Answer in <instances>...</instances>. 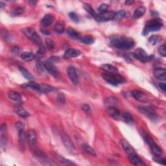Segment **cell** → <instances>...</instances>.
<instances>
[{
  "mask_svg": "<svg viewBox=\"0 0 166 166\" xmlns=\"http://www.w3.org/2000/svg\"><path fill=\"white\" fill-rule=\"evenodd\" d=\"M55 90V88L53 86L48 84H42L40 85V92L44 93H48L51 92H53Z\"/></svg>",
  "mask_w": 166,
  "mask_h": 166,
  "instance_id": "31",
  "label": "cell"
},
{
  "mask_svg": "<svg viewBox=\"0 0 166 166\" xmlns=\"http://www.w3.org/2000/svg\"><path fill=\"white\" fill-rule=\"evenodd\" d=\"M23 12H24V9L22 7H18L14 10V11L11 13V15L13 16H16L22 15Z\"/></svg>",
  "mask_w": 166,
  "mask_h": 166,
  "instance_id": "43",
  "label": "cell"
},
{
  "mask_svg": "<svg viewBox=\"0 0 166 166\" xmlns=\"http://www.w3.org/2000/svg\"><path fill=\"white\" fill-rule=\"evenodd\" d=\"M4 7H5V4L4 3H3V2H0V8L1 9H3Z\"/></svg>",
  "mask_w": 166,
  "mask_h": 166,
  "instance_id": "53",
  "label": "cell"
},
{
  "mask_svg": "<svg viewBox=\"0 0 166 166\" xmlns=\"http://www.w3.org/2000/svg\"><path fill=\"white\" fill-rule=\"evenodd\" d=\"M128 158H129V160L130 163L133 165H138V166L145 165V164L142 160H141V159H140V158L138 157L136 153L128 155Z\"/></svg>",
  "mask_w": 166,
  "mask_h": 166,
  "instance_id": "13",
  "label": "cell"
},
{
  "mask_svg": "<svg viewBox=\"0 0 166 166\" xmlns=\"http://www.w3.org/2000/svg\"><path fill=\"white\" fill-rule=\"evenodd\" d=\"M54 21H55L54 16L50 15V14H48V15L44 16L43 19L41 21V23L45 27H49L54 22Z\"/></svg>",
  "mask_w": 166,
  "mask_h": 166,
  "instance_id": "19",
  "label": "cell"
},
{
  "mask_svg": "<svg viewBox=\"0 0 166 166\" xmlns=\"http://www.w3.org/2000/svg\"><path fill=\"white\" fill-rule=\"evenodd\" d=\"M110 44L112 46L121 50H130L134 46V40L129 37L119 36H114L110 39Z\"/></svg>",
  "mask_w": 166,
  "mask_h": 166,
  "instance_id": "1",
  "label": "cell"
},
{
  "mask_svg": "<svg viewBox=\"0 0 166 166\" xmlns=\"http://www.w3.org/2000/svg\"><path fill=\"white\" fill-rule=\"evenodd\" d=\"M61 136H62V141H63L65 147L67 148V149L72 152V153H74V152L75 151V147L74 146V143H72L70 138L65 134H62Z\"/></svg>",
  "mask_w": 166,
  "mask_h": 166,
  "instance_id": "11",
  "label": "cell"
},
{
  "mask_svg": "<svg viewBox=\"0 0 166 166\" xmlns=\"http://www.w3.org/2000/svg\"><path fill=\"white\" fill-rule=\"evenodd\" d=\"M29 5H35L36 3H37V1H34V0H31V1H29Z\"/></svg>",
  "mask_w": 166,
  "mask_h": 166,
  "instance_id": "52",
  "label": "cell"
},
{
  "mask_svg": "<svg viewBox=\"0 0 166 166\" xmlns=\"http://www.w3.org/2000/svg\"><path fill=\"white\" fill-rule=\"evenodd\" d=\"M14 110H15V112L20 117H25H25H28L29 116V113L25 109H24L21 105H15L14 107Z\"/></svg>",
  "mask_w": 166,
  "mask_h": 166,
  "instance_id": "18",
  "label": "cell"
},
{
  "mask_svg": "<svg viewBox=\"0 0 166 166\" xmlns=\"http://www.w3.org/2000/svg\"><path fill=\"white\" fill-rule=\"evenodd\" d=\"M159 88H160L162 90H163L164 92H165L166 90V86L165 83H159L158 84Z\"/></svg>",
  "mask_w": 166,
  "mask_h": 166,
  "instance_id": "50",
  "label": "cell"
},
{
  "mask_svg": "<svg viewBox=\"0 0 166 166\" xmlns=\"http://www.w3.org/2000/svg\"><path fill=\"white\" fill-rule=\"evenodd\" d=\"M36 67L38 71H39L40 74H43L45 71V70H46L44 64L42 63V62L40 60H37L36 62Z\"/></svg>",
  "mask_w": 166,
  "mask_h": 166,
  "instance_id": "35",
  "label": "cell"
},
{
  "mask_svg": "<svg viewBox=\"0 0 166 166\" xmlns=\"http://www.w3.org/2000/svg\"><path fill=\"white\" fill-rule=\"evenodd\" d=\"M44 67L46 68V70L48 71L51 75H52L53 77L58 78L60 76V73L58 70L57 69L56 66L54 65V64L51 61L47 60L45 61L44 63Z\"/></svg>",
  "mask_w": 166,
  "mask_h": 166,
  "instance_id": "6",
  "label": "cell"
},
{
  "mask_svg": "<svg viewBox=\"0 0 166 166\" xmlns=\"http://www.w3.org/2000/svg\"><path fill=\"white\" fill-rule=\"evenodd\" d=\"M115 14L113 11H108L103 12V13H99V15H97L95 20L98 22H106V21H109L114 20V17H115Z\"/></svg>",
  "mask_w": 166,
  "mask_h": 166,
  "instance_id": "7",
  "label": "cell"
},
{
  "mask_svg": "<svg viewBox=\"0 0 166 166\" xmlns=\"http://www.w3.org/2000/svg\"><path fill=\"white\" fill-rule=\"evenodd\" d=\"M134 1H127L125 2L126 4H128V5H130V4H132V3H133Z\"/></svg>",
  "mask_w": 166,
  "mask_h": 166,
  "instance_id": "54",
  "label": "cell"
},
{
  "mask_svg": "<svg viewBox=\"0 0 166 166\" xmlns=\"http://www.w3.org/2000/svg\"><path fill=\"white\" fill-rule=\"evenodd\" d=\"M57 158H58V160H59L60 162H62V164H64V165H75L74 162H72L71 160H67V159H65L64 158H62L60 157L59 155H57Z\"/></svg>",
  "mask_w": 166,
  "mask_h": 166,
  "instance_id": "38",
  "label": "cell"
},
{
  "mask_svg": "<svg viewBox=\"0 0 166 166\" xmlns=\"http://www.w3.org/2000/svg\"><path fill=\"white\" fill-rule=\"evenodd\" d=\"M57 99L58 100V101L61 104H64L66 102V98H65V95L63 93H58Z\"/></svg>",
  "mask_w": 166,
  "mask_h": 166,
  "instance_id": "46",
  "label": "cell"
},
{
  "mask_svg": "<svg viewBox=\"0 0 166 166\" xmlns=\"http://www.w3.org/2000/svg\"><path fill=\"white\" fill-rule=\"evenodd\" d=\"M40 31H41V33H42L45 34V35H50V31H48L47 30L45 29H44V28H41V29H40Z\"/></svg>",
  "mask_w": 166,
  "mask_h": 166,
  "instance_id": "51",
  "label": "cell"
},
{
  "mask_svg": "<svg viewBox=\"0 0 166 166\" xmlns=\"http://www.w3.org/2000/svg\"><path fill=\"white\" fill-rule=\"evenodd\" d=\"M162 26L163 23L159 20H151L148 21L145 24V28L143 31V35H147L151 32H155L160 30Z\"/></svg>",
  "mask_w": 166,
  "mask_h": 166,
  "instance_id": "3",
  "label": "cell"
},
{
  "mask_svg": "<svg viewBox=\"0 0 166 166\" xmlns=\"http://www.w3.org/2000/svg\"><path fill=\"white\" fill-rule=\"evenodd\" d=\"M145 141H146L149 146L151 148L152 153H153V154L157 156V157H160V156L162 155V151L161 149L155 143L154 140L152 139L151 136L147 135L146 137H145Z\"/></svg>",
  "mask_w": 166,
  "mask_h": 166,
  "instance_id": "5",
  "label": "cell"
},
{
  "mask_svg": "<svg viewBox=\"0 0 166 166\" xmlns=\"http://www.w3.org/2000/svg\"><path fill=\"white\" fill-rule=\"evenodd\" d=\"M44 53H45V48H44V47L43 46H40L39 51H38V52H37L36 56H35L36 58H37L38 60H40V58L43 56Z\"/></svg>",
  "mask_w": 166,
  "mask_h": 166,
  "instance_id": "41",
  "label": "cell"
},
{
  "mask_svg": "<svg viewBox=\"0 0 166 166\" xmlns=\"http://www.w3.org/2000/svg\"><path fill=\"white\" fill-rule=\"evenodd\" d=\"M69 16H70V19L75 23H78L79 22V18L78 16L77 15V14L74 12H71L69 14Z\"/></svg>",
  "mask_w": 166,
  "mask_h": 166,
  "instance_id": "45",
  "label": "cell"
},
{
  "mask_svg": "<svg viewBox=\"0 0 166 166\" xmlns=\"http://www.w3.org/2000/svg\"><path fill=\"white\" fill-rule=\"evenodd\" d=\"M55 31L58 34H61L64 31V26L61 23H58L55 26Z\"/></svg>",
  "mask_w": 166,
  "mask_h": 166,
  "instance_id": "37",
  "label": "cell"
},
{
  "mask_svg": "<svg viewBox=\"0 0 166 166\" xmlns=\"http://www.w3.org/2000/svg\"><path fill=\"white\" fill-rule=\"evenodd\" d=\"M165 44L162 45L158 48V53L161 56L165 57L166 56V50H165Z\"/></svg>",
  "mask_w": 166,
  "mask_h": 166,
  "instance_id": "44",
  "label": "cell"
},
{
  "mask_svg": "<svg viewBox=\"0 0 166 166\" xmlns=\"http://www.w3.org/2000/svg\"><path fill=\"white\" fill-rule=\"evenodd\" d=\"M145 12H146V8H145V7H140L137 8L134 11L133 14V18L134 19L140 18L144 15Z\"/></svg>",
  "mask_w": 166,
  "mask_h": 166,
  "instance_id": "25",
  "label": "cell"
},
{
  "mask_svg": "<svg viewBox=\"0 0 166 166\" xmlns=\"http://www.w3.org/2000/svg\"><path fill=\"white\" fill-rule=\"evenodd\" d=\"M67 75L73 84H78L79 81V77L77 75V71H76L75 68L74 66H69L67 68Z\"/></svg>",
  "mask_w": 166,
  "mask_h": 166,
  "instance_id": "8",
  "label": "cell"
},
{
  "mask_svg": "<svg viewBox=\"0 0 166 166\" xmlns=\"http://www.w3.org/2000/svg\"><path fill=\"white\" fill-rule=\"evenodd\" d=\"M9 98L16 102H21L22 101V98L18 92L15 91H10L8 93Z\"/></svg>",
  "mask_w": 166,
  "mask_h": 166,
  "instance_id": "24",
  "label": "cell"
},
{
  "mask_svg": "<svg viewBox=\"0 0 166 166\" xmlns=\"http://www.w3.org/2000/svg\"><path fill=\"white\" fill-rule=\"evenodd\" d=\"M155 157H157V156H155ZM154 159V160L155 162H158V163H160L162 165H165L166 164V160L165 158H162V159H160V158H158V157H157V158H153Z\"/></svg>",
  "mask_w": 166,
  "mask_h": 166,
  "instance_id": "48",
  "label": "cell"
},
{
  "mask_svg": "<svg viewBox=\"0 0 166 166\" xmlns=\"http://www.w3.org/2000/svg\"><path fill=\"white\" fill-rule=\"evenodd\" d=\"M118 100L115 97H109L106 98L105 101V106L108 108V107H116L118 105Z\"/></svg>",
  "mask_w": 166,
  "mask_h": 166,
  "instance_id": "22",
  "label": "cell"
},
{
  "mask_svg": "<svg viewBox=\"0 0 166 166\" xmlns=\"http://www.w3.org/2000/svg\"><path fill=\"white\" fill-rule=\"evenodd\" d=\"M102 68H103V70H104L107 73H111V74H117V72H118V70H117L116 67L113 66L111 64H104L102 66Z\"/></svg>",
  "mask_w": 166,
  "mask_h": 166,
  "instance_id": "28",
  "label": "cell"
},
{
  "mask_svg": "<svg viewBox=\"0 0 166 166\" xmlns=\"http://www.w3.org/2000/svg\"><path fill=\"white\" fill-rule=\"evenodd\" d=\"M18 69H19L20 71L21 72V74H22L23 77H25V79H27V80H29L30 81H34V78L33 77V75L31 74V73L28 70H27L26 68H23L22 66H19Z\"/></svg>",
  "mask_w": 166,
  "mask_h": 166,
  "instance_id": "23",
  "label": "cell"
},
{
  "mask_svg": "<svg viewBox=\"0 0 166 166\" xmlns=\"http://www.w3.org/2000/svg\"><path fill=\"white\" fill-rule=\"evenodd\" d=\"M82 149L83 151L86 152V153H87L88 154L93 156V157H95V156H96V153H95V150L93 149L92 147L90 146L89 145L82 144Z\"/></svg>",
  "mask_w": 166,
  "mask_h": 166,
  "instance_id": "30",
  "label": "cell"
},
{
  "mask_svg": "<svg viewBox=\"0 0 166 166\" xmlns=\"http://www.w3.org/2000/svg\"><path fill=\"white\" fill-rule=\"evenodd\" d=\"M108 9V5L106 4V3H102L101 5H100L98 8V10L100 13H103L106 12L107 10Z\"/></svg>",
  "mask_w": 166,
  "mask_h": 166,
  "instance_id": "47",
  "label": "cell"
},
{
  "mask_svg": "<svg viewBox=\"0 0 166 166\" xmlns=\"http://www.w3.org/2000/svg\"><path fill=\"white\" fill-rule=\"evenodd\" d=\"M121 145H122L123 149L124 151H125V153L127 154V155L136 153L134 149L131 146V145L128 143L126 140H123L121 141Z\"/></svg>",
  "mask_w": 166,
  "mask_h": 166,
  "instance_id": "16",
  "label": "cell"
},
{
  "mask_svg": "<svg viewBox=\"0 0 166 166\" xmlns=\"http://www.w3.org/2000/svg\"><path fill=\"white\" fill-rule=\"evenodd\" d=\"M81 42L87 45H91L94 42V39L91 36H84L80 39Z\"/></svg>",
  "mask_w": 166,
  "mask_h": 166,
  "instance_id": "33",
  "label": "cell"
},
{
  "mask_svg": "<svg viewBox=\"0 0 166 166\" xmlns=\"http://www.w3.org/2000/svg\"><path fill=\"white\" fill-rule=\"evenodd\" d=\"M102 77L109 84L113 86H117L123 84L125 80L124 78L118 74H111V73H105L102 74Z\"/></svg>",
  "mask_w": 166,
  "mask_h": 166,
  "instance_id": "2",
  "label": "cell"
},
{
  "mask_svg": "<svg viewBox=\"0 0 166 166\" xmlns=\"http://www.w3.org/2000/svg\"><path fill=\"white\" fill-rule=\"evenodd\" d=\"M106 112L114 118H117L120 116V111L116 107H108V108H107Z\"/></svg>",
  "mask_w": 166,
  "mask_h": 166,
  "instance_id": "26",
  "label": "cell"
},
{
  "mask_svg": "<svg viewBox=\"0 0 166 166\" xmlns=\"http://www.w3.org/2000/svg\"><path fill=\"white\" fill-rule=\"evenodd\" d=\"M46 46L48 48V49L51 50H53L54 47H55V43L53 40H51L50 39H46Z\"/></svg>",
  "mask_w": 166,
  "mask_h": 166,
  "instance_id": "42",
  "label": "cell"
},
{
  "mask_svg": "<svg viewBox=\"0 0 166 166\" xmlns=\"http://www.w3.org/2000/svg\"><path fill=\"white\" fill-rule=\"evenodd\" d=\"M21 58L26 62H30L36 58L35 55L31 52H23L21 54Z\"/></svg>",
  "mask_w": 166,
  "mask_h": 166,
  "instance_id": "27",
  "label": "cell"
},
{
  "mask_svg": "<svg viewBox=\"0 0 166 166\" xmlns=\"http://www.w3.org/2000/svg\"><path fill=\"white\" fill-rule=\"evenodd\" d=\"M123 118L124 122L127 123H131L133 122L134 119L131 114L128 112H124L123 114Z\"/></svg>",
  "mask_w": 166,
  "mask_h": 166,
  "instance_id": "36",
  "label": "cell"
},
{
  "mask_svg": "<svg viewBox=\"0 0 166 166\" xmlns=\"http://www.w3.org/2000/svg\"><path fill=\"white\" fill-rule=\"evenodd\" d=\"M19 51H20V49H19V47L18 46H14L11 50V53L12 54H15V55L18 54Z\"/></svg>",
  "mask_w": 166,
  "mask_h": 166,
  "instance_id": "49",
  "label": "cell"
},
{
  "mask_svg": "<svg viewBox=\"0 0 166 166\" xmlns=\"http://www.w3.org/2000/svg\"><path fill=\"white\" fill-rule=\"evenodd\" d=\"M134 57L140 61L145 62L148 60L149 55L147 54L146 51L143 50L142 48H138L135 50Z\"/></svg>",
  "mask_w": 166,
  "mask_h": 166,
  "instance_id": "10",
  "label": "cell"
},
{
  "mask_svg": "<svg viewBox=\"0 0 166 166\" xmlns=\"http://www.w3.org/2000/svg\"><path fill=\"white\" fill-rule=\"evenodd\" d=\"M83 7H84V9L90 14V15H92L94 18H96V16H97V15H98V14L95 12L94 9H93L92 7L90 5H89L88 3H84V5H83Z\"/></svg>",
  "mask_w": 166,
  "mask_h": 166,
  "instance_id": "32",
  "label": "cell"
},
{
  "mask_svg": "<svg viewBox=\"0 0 166 166\" xmlns=\"http://www.w3.org/2000/svg\"><path fill=\"white\" fill-rule=\"evenodd\" d=\"M81 55V51L76 50V49H68L66 51H65L64 55V58L67 59V58H75Z\"/></svg>",
  "mask_w": 166,
  "mask_h": 166,
  "instance_id": "15",
  "label": "cell"
},
{
  "mask_svg": "<svg viewBox=\"0 0 166 166\" xmlns=\"http://www.w3.org/2000/svg\"><path fill=\"white\" fill-rule=\"evenodd\" d=\"M27 136V140L29 145L31 148H34L36 147L37 143V138H36V134L33 130H30L27 131L26 133Z\"/></svg>",
  "mask_w": 166,
  "mask_h": 166,
  "instance_id": "9",
  "label": "cell"
},
{
  "mask_svg": "<svg viewBox=\"0 0 166 166\" xmlns=\"http://www.w3.org/2000/svg\"><path fill=\"white\" fill-rule=\"evenodd\" d=\"M23 33L29 39L32 40L33 42L37 44L38 46H39L40 47L42 46V40L39 34L35 33V31L33 28H30V27L25 28L23 29Z\"/></svg>",
  "mask_w": 166,
  "mask_h": 166,
  "instance_id": "4",
  "label": "cell"
},
{
  "mask_svg": "<svg viewBox=\"0 0 166 166\" xmlns=\"http://www.w3.org/2000/svg\"><path fill=\"white\" fill-rule=\"evenodd\" d=\"M132 94L134 97V98H135L139 101H145V100L147 99V95L145 94L144 92L140 90H134L132 93Z\"/></svg>",
  "mask_w": 166,
  "mask_h": 166,
  "instance_id": "20",
  "label": "cell"
},
{
  "mask_svg": "<svg viewBox=\"0 0 166 166\" xmlns=\"http://www.w3.org/2000/svg\"><path fill=\"white\" fill-rule=\"evenodd\" d=\"M21 86H22V87L23 88L31 89V90H36V91L40 90V85L33 81H30L29 82L25 83V84H22Z\"/></svg>",
  "mask_w": 166,
  "mask_h": 166,
  "instance_id": "21",
  "label": "cell"
},
{
  "mask_svg": "<svg viewBox=\"0 0 166 166\" xmlns=\"http://www.w3.org/2000/svg\"><path fill=\"white\" fill-rule=\"evenodd\" d=\"M159 40H160V37L157 35L151 36L149 38V43L152 45H153V46L155 44H157Z\"/></svg>",
  "mask_w": 166,
  "mask_h": 166,
  "instance_id": "39",
  "label": "cell"
},
{
  "mask_svg": "<svg viewBox=\"0 0 166 166\" xmlns=\"http://www.w3.org/2000/svg\"><path fill=\"white\" fill-rule=\"evenodd\" d=\"M154 75L159 80L165 81L166 79V70L165 68H156L153 70Z\"/></svg>",
  "mask_w": 166,
  "mask_h": 166,
  "instance_id": "14",
  "label": "cell"
},
{
  "mask_svg": "<svg viewBox=\"0 0 166 166\" xmlns=\"http://www.w3.org/2000/svg\"><path fill=\"white\" fill-rule=\"evenodd\" d=\"M140 111L143 113L145 115H146L151 119H155L157 118V115L154 113V111L153 108H151L149 106H140Z\"/></svg>",
  "mask_w": 166,
  "mask_h": 166,
  "instance_id": "12",
  "label": "cell"
},
{
  "mask_svg": "<svg viewBox=\"0 0 166 166\" xmlns=\"http://www.w3.org/2000/svg\"><path fill=\"white\" fill-rule=\"evenodd\" d=\"M67 33L69 36H70L71 39H81L80 34L77 33L74 29L71 28V27H69L67 29Z\"/></svg>",
  "mask_w": 166,
  "mask_h": 166,
  "instance_id": "29",
  "label": "cell"
},
{
  "mask_svg": "<svg viewBox=\"0 0 166 166\" xmlns=\"http://www.w3.org/2000/svg\"><path fill=\"white\" fill-rule=\"evenodd\" d=\"M7 142V125L3 123L1 126V144L2 147H5Z\"/></svg>",
  "mask_w": 166,
  "mask_h": 166,
  "instance_id": "17",
  "label": "cell"
},
{
  "mask_svg": "<svg viewBox=\"0 0 166 166\" xmlns=\"http://www.w3.org/2000/svg\"><path fill=\"white\" fill-rule=\"evenodd\" d=\"M81 108L83 111H84L86 114H88V115H90L91 114V113H92L91 108H90V105H88V104H82V105H81Z\"/></svg>",
  "mask_w": 166,
  "mask_h": 166,
  "instance_id": "40",
  "label": "cell"
},
{
  "mask_svg": "<svg viewBox=\"0 0 166 166\" xmlns=\"http://www.w3.org/2000/svg\"><path fill=\"white\" fill-rule=\"evenodd\" d=\"M126 16V12L123 10H119L117 12H116L115 17H114V20L116 21H120L123 19Z\"/></svg>",
  "mask_w": 166,
  "mask_h": 166,
  "instance_id": "34",
  "label": "cell"
}]
</instances>
